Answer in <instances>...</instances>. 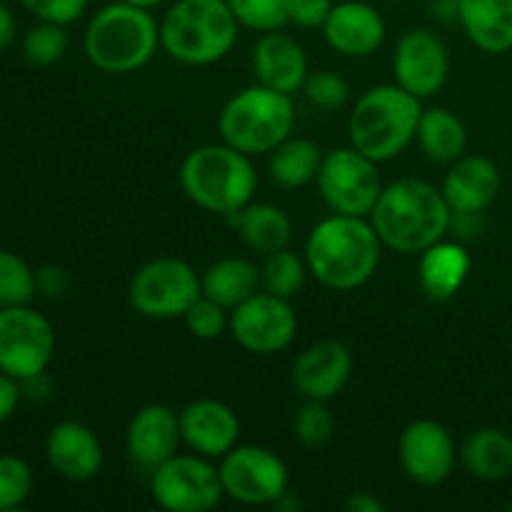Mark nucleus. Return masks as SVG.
<instances>
[{
    "label": "nucleus",
    "instance_id": "f257e3e1",
    "mask_svg": "<svg viewBox=\"0 0 512 512\" xmlns=\"http://www.w3.org/2000/svg\"><path fill=\"white\" fill-rule=\"evenodd\" d=\"M453 210L443 190L418 178H403L383 188L370 223L380 243L398 253H423L450 230Z\"/></svg>",
    "mask_w": 512,
    "mask_h": 512
},
{
    "label": "nucleus",
    "instance_id": "f03ea898",
    "mask_svg": "<svg viewBox=\"0 0 512 512\" xmlns=\"http://www.w3.org/2000/svg\"><path fill=\"white\" fill-rule=\"evenodd\" d=\"M380 250L383 243L370 220L335 213L310 230L305 263L325 288L355 290L375 275Z\"/></svg>",
    "mask_w": 512,
    "mask_h": 512
},
{
    "label": "nucleus",
    "instance_id": "7ed1b4c3",
    "mask_svg": "<svg viewBox=\"0 0 512 512\" xmlns=\"http://www.w3.org/2000/svg\"><path fill=\"white\" fill-rule=\"evenodd\" d=\"M160 45V25L148 8L115 0L85 30V55L103 73L125 75L143 68Z\"/></svg>",
    "mask_w": 512,
    "mask_h": 512
},
{
    "label": "nucleus",
    "instance_id": "20e7f679",
    "mask_svg": "<svg viewBox=\"0 0 512 512\" xmlns=\"http://www.w3.org/2000/svg\"><path fill=\"white\" fill-rule=\"evenodd\" d=\"M420 98L395 85H378L355 103L348 120L350 145L375 163L398 158L418 135Z\"/></svg>",
    "mask_w": 512,
    "mask_h": 512
},
{
    "label": "nucleus",
    "instance_id": "39448f33",
    "mask_svg": "<svg viewBox=\"0 0 512 512\" xmlns=\"http://www.w3.org/2000/svg\"><path fill=\"white\" fill-rule=\"evenodd\" d=\"M238 28L228 0H178L160 20V45L183 65H213L233 50Z\"/></svg>",
    "mask_w": 512,
    "mask_h": 512
},
{
    "label": "nucleus",
    "instance_id": "423d86ee",
    "mask_svg": "<svg viewBox=\"0 0 512 512\" xmlns=\"http://www.w3.org/2000/svg\"><path fill=\"white\" fill-rule=\"evenodd\" d=\"M180 188L203 210L230 215L253 200L258 173L250 155L230 148L228 143L203 145L180 165Z\"/></svg>",
    "mask_w": 512,
    "mask_h": 512
},
{
    "label": "nucleus",
    "instance_id": "0eeeda50",
    "mask_svg": "<svg viewBox=\"0 0 512 512\" xmlns=\"http://www.w3.org/2000/svg\"><path fill=\"white\" fill-rule=\"evenodd\" d=\"M293 128V95L278 93L260 83L233 95L218 115L223 143L245 155L270 153L290 138Z\"/></svg>",
    "mask_w": 512,
    "mask_h": 512
},
{
    "label": "nucleus",
    "instance_id": "6e6552de",
    "mask_svg": "<svg viewBox=\"0 0 512 512\" xmlns=\"http://www.w3.org/2000/svg\"><path fill=\"white\" fill-rule=\"evenodd\" d=\"M203 295L200 278L185 260L155 258L133 275L128 300L135 313L150 320H175Z\"/></svg>",
    "mask_w": 512,
    "mask_h": 512
},
{
    "label": "nucleus",
    "instance_id": "1a4fd4ad",
    "mask_svg": "<svg viewBox=\"0 0 512 512\" xmlns=\"http://www.w3.org/2000/svg\"><path fill=\"white\" fill-rule=\"evenodd\" d=\"M315 180H318L325 203L340 215L370 218L380 193H383L378 163L355 150L353 145L325 153Z\"/></svg>",
    "mask_w": 512,
    "mask_h": 512
},
{
    "label": "nucleus",
    "instance_id": "9d476101",
    "mask_svg": "<svg viewBox=\"0 0 512 512\" xmlns=\"http://www.w3.org/2000/svg\"><path fill=\"white\" fill-rule=\"evenodd\" d=\"M55 353V330L30 305L0 308V373L15 380L48 370Z\"/></svg>",
    "mask_w": 512,
    "mask_h": 512
},
{
    "label": "nucleus",
    "instance_id": "9b49d317",
    "mask_svg": "<svg viewBox=\"0 0 512 512\" xmlns=\"http://www.w3.org/2000/svg\"><path fill=\"white\" fill-rule=\"evenodd\" d=\"M153 498L170 512H208L223 500L220 470L203 455H178L165 460L150 478Z\"/></svg>",
    "mask_w": 512,
    "mask_h": 512
},
{
    "label": "nucleus",
    "instance_id": "f8f14e48",
    "mask_svg": "<svg viewBox=\"0 0 512 512\" xmlns=\"http://www.w3.org/2000/svg\"><path fill=\"white\" fill-rule=\"evenodd\" d=\"M220 480L230 500L243 505H275L288 493V468L260 445H235L220 458Z\"/></svg>",
    "mask_w": 512,
    "mask_h": 512
},
{
    "label": "nucleus",
    "instance_id": "ddd939ff",
    "mask_svg": "<svg viewBox=\"0 0 512 512\" xmlns=\"http://www.w3.org/2000/svg\"><path fill=\"white\" fill-rule=\"evenodd\" d=\"M235 343L255 355H273L288 348L298 333V318L290 300L273 293H255L230 315Z\"/></svg>",
    "mask_w": 512,
    "mask_h": 512
},
{
    "label": "nucleus",
    "instance_id": "4468645a",
    "mask_svg": "<svg viewBox=\"0 0 512 512\" xmlns=\"http://www.w3.org/2000/svg\"><path fill=\"white\" fill-rule=\"evenodd\" d=\"M395 83L415 98H430L445 85L450 73L448 48L435 33L425 28L408 30L395 45Z\"/></svg>",
    "mask_w": 512,
    "mask_h": 512
},
{
    "label": "nucleus",
    "instance_id": "2eb2a0df",
    "mask_svg": "<svg viewBox=\"0 0 512 512\" xmlns=\"http://www.w3.org/2000/svg\"><path fill=\"white\" fill-rule=\"evenodd\" d=\"M400 465L410 480L420 485H440L458 463L453 435L438 420H415L400 433Z\"/></svg>",
    "mask_w": 512,
    "mask_h": 512
},
{
    "label": "nucleus",
    "instance_id": "dca6fc26",
    "mask_svg": "<svg viewBox=\"0 0 512 512\" xmlns=\"http://www.w3.org/2000/svg\"><path fill=\"white\" fill-rule=\"evenodd\" d=\"M48 465L70 483L93 480L103 468V445L88 425L78 420H63L53 425L45 438Z\"/></svg>",
    "mask_w": 512,
    "mask_h": 512
},
{
    "label": "nucleus",
    "instance_id": "f3484780",
    "mask_svg": "<svg viewBox=\"0 0 512 512\" xmlns=\"http://www.w3.org/2000/svg\"><path fill=\"white\" fill-rule=\"evenodd\" d=\"M180 435L193 453L215 460L238 445L240 420L230 405L200 398L180 413Z\"/></svg>",
    "mask_w": 512,
    "mask_h": 512
},
{
    "label": "nucleus",
    "instance_id": "a211bd4d",
    "mask_svg": "<svg viewBox=\"0 0 512 512\" xmlns=\"http://www.w3.org/2000/svg\"><path fill=\"white\" fill-rule=\"evenodd\" d=\"M353 355L338 340H323L298 355L293 365V385L303 398L330 400L348 385Z\"/></svg>",
    "mask_w": 512,
    "mask_h": 512
},
{
    "label": "nucleus",
    "instance_id": "6ab92c4d",
    "mask_svg": "<svg viewBox=\"0 0 512 512\" xmlns=\"http://www.w3.org/2000/svg\"><path fill=\"white\" fill-rule=\"evenodd\" d=\"M180 440V415L168 405L155 403L133 415L125 433V448L135 465L155 470L178 453Z\"/></svg>",
    "mask_w": 512,
    "mask_h": 512
},
{
    "label": "nucleus",
    "instance_id": "aec40b11",
    "mask_svg": "<svg viewBox=\"0 0 512 512\" xmlns=\"http://www.w3.org/2000/svg\"><path fill=\"white\" fill-rule=\"evenodd\" d=\"M323 35L333 50L345 58H368L383 45L385 20L363 0H345L333 5L323 25Z\"/></svg>",
    "mask_w": 512,
    "mask_h": 512
},
{
    "label": "nucleus",
    "instance_id": "412c9836",
    "mask_svg": "<svg viewBox=\"0 0 512 512\" xmlns=\"http://www.w3.org/2000/svg\"><path fill=\"white\" fill-rule=\"evenodd\" d=\"M253 70L255 78L265 88H273L278 93L293 95L303 90L308 78V58L298 40L290 35L265 33L253 48Z\"/></svg>",
    "mask_w": 512,
    "mask_h": 512
},
{
    "label": "nucleus",
    "instance_id": "4be33fe9",
    "mask_svg": "<svg viewBox=\"0 0 512 512\" xmlns=\"http://www.w3.org/2000/svg\"><path fill=\"white\" fill-rule=\"evenodd\" d=\"M440 190L453 213H483L500 193V170L483 155H463L450 165Z\"/></svg>",
    "mask_w": 512,
    "mask_h": 512
},
{
    "label": "nucleus",
    "instance_id": "5701e85b",
    "mask_svg": "<svg viewBox=\"0 0 512 512\" xmlns=\"http://www.w3.org/2000/svg\"><path fill=\"white\" fill-rule=\"evenodd\" d=\"M458 23L483 53L500 55L512 48V0H460Z\"/></svg>",
    "mask_w": 512,
    "mask_h": 512
},
{
    "label": "nucleus",
    "instance_id": "b1692460",
    "mask_svg": "<svg viewBox=\"0 0 512 512\" xmlns=\"http://www.w3.org/2000/svg\"><path fill=\"white\" fill-rule=\"evenodd\" d=\"M470 273V255L460 243L438 240L420 253V288L435 303H445L465 285Z\"/></svg>",
    "mask_w": 512,
    "mask_h": 512
},
{
    "label": "nucleus",
    "instance_id": "393cba45",
    "mask_svg": "<svg viewBox=\"0 0 512 512\" xmlns=\"http://www.w3.org/2000/svg\"><path fill=\"white\" fill-rule=\"evenodd\" d=\"M225 218H230L243 243L255 253H278V250L288 248L290 238H293L290 218L283 208L273 203H248L243 210L225 215Z\"/></svg>",
    "mask_w": 512,
    "mask_h": 512
},
{
    "label": "nucleus",
    "instance_id": "a878e982",
    "mask_svg": "<svg viewBox=\"0 0 512 512\" xmlns=\"http://www.w3.org/2000/svg\"><path fill=\"white\" fill-rule=\"evenodd\" d=\"M205 298L215 300L225 310H235L263 288V275L250 260L223 258L200 275Z\"/></svg>",
    "mask_w": 512,
    "mask_h": 512
},
{
    "label": "nucleus",
    "instance_id": "bb28decb",
    "mask_svg": "<svg viewBox=\"0 0 512 512\" xmlns=\"http://www.w3.org/2000/svg\"><path fill=\"white\" fill-rule=\"evenodd\" d=\"M460 463L483 483L505 480L512 473V438L498 428L475 430L460 448Z\"/></svg>",
    "mask_w": 512,
    "mask_h": 512
},
{
    "label": "nucleus",
    "instance_id": "cd10ccee",
    "mask_svg": "<svg viewBox=\"0 0 512 512\" xmlns=\"http://www.w3.org/2000/svg\"><path fill=\"white\" fill-rule=\"evenodd\" d=\"M415 138L433 163H455L458 158H463L465 145H468L463 120L448 108L423 110Z\"/></svg>",
    "mask_w": 512,
    "mask_h": 512
},
{
    "label": "nucleus",
    "instance_id": "c85d7f7f",
    "mask_svg": "<svg viewBox=\"0 0 512 512\" xmlns=\"http://www.w3.org/2000/svg\"><path fill=\"white\" fill-rule=\"evenodd\" d=\"M323 150L305 138H288L270 150V178L280 188H303L310 180L318 178Z\"/></svg>",
    "mask_w": 512,
    "mask_h": 512
},
{
    "label": "nucleus",
    "instance_id": "c756f323",
    "mask_svg": "<svg viewBox=\"0 0 512 512\" xmlns=\"http://www.w3.org/2000/svg\"><path fill=\"white\" fill-rule=\"evenodd\" d=\"M305 273H308V263L300 260L295 253H290L288 248L278 250V253H270L263 270H260V275H263V290L285 300L295 298L300 293V288H303Z\"/></svg>",
    "mask_w": 512,
    "mask_h": 512
},
{
    "label": "nucleus",
    "instance_id": "7c9ffc66",
    "mask_svg": "<svg viewBox=\"0 0 512 512\" xmlns=\"http://www.w3.org/2000/svg\"><path fill=\"white\" fill-rule=\"evenodd\" d=\"M38 295L35 270L20 255L0 250V308L30 305Z\"/></svg>",
    "mask_w": 512,
    "mask_h": 512
},
{
    "label": "nucleus",
    "instance_id": "2f4dec72",
    "mask_svg": "<svg viewBox=\"0 0 512 512\" xmlns=\"http://www.w3.org/2000/svg\"><path fill=\"white\" fill-rule=\"evenodd\" d=\"M68 50V33H65V25L58 23H43L40 20L35 28H30L23 38V55L28 63L40 65H53Z\"/></svg>",
    "mask_w": 512,
    "mask_h": 512
},
{
    "label": "nucleus",
    "instance_id": "473e14b6",
    "mask_svg": "<svg viewBox=\"0 0 512 512\" xmlns=\"http://www.w3.org/2000/svg\"><path fill=\"white\" fill-rule=\"evenodd\" d=\"M228 5L243 28L273 33L288 25V0H228Z\"/></svg>",
    "mask_w": 512,
    "mask_h": 512
},
{
    "label": "nucleus",
    "instance_id": "72a5a7b5",
    "mask_svg": "<svg viewBox=\"0 0 512 512\" xmlns=\"http://www.w3.org/2000/svg\"><path fill=\"white\" fill-rule=\"evenodd\" d=\"M33 468L18 455H0V510H15L33 493Z\"/></svg>",
    "mask_w": 512,
    "mask_h": 512
},
{
    "label": "nucleus",
    "instance_id": "f704fd0d",
    "mask_svg": "<svg viewBox=\"0 0 512 512\" xmlns=\"http://www.w3.org/2000/svg\"><path fill=\"white\" fill-rule=\"evenodd\" d=\"M293 433L305 448H320L335 433V418L325 400H308L293 420Z\"/></svg>",
    "mask_w": 512,
    "mask_h": 512
},
{
    "label": "nucleus",
    "instance_id": "c9c22d12",
    "mask_svg": "<svg viewBox=\"0 0 512 512\" xmlns=\"http://www.w3.org/2000/svg\"><path fill=\"white\" fill-rule=\"evenodd\" d=\"M183 320H185V328L190 330V335H195L198 340L220 338V335L225 333V328L230 325L223 305L205 298V295H200V298L190 305L188 313L183 315Z\"/></svg>",
    "mask_w": 512,
    "mask_h": 512
},
{
    "label": "nucleus",
    "instance_id": "e433bc0d",
    "mask_svg": "<svg viewBox=\"0 0 512 512\" xmlns=\"http://www.w3.org/2000/svg\"><path fill=\"white\" fill-rule=\"evenodd\" d=\"M303 93L305 98L313 105H318V108L335 110L343 108V105L348 103L350 88L338 73H333V70H318V73H308Z\"/></svg>",
    "mask_w": 512,
    "mask_h": 512
},
{
    "label": "nucleus",
    "instance_id": "4c0bfd02",
    "mask_svg": "<svg viewBox=\"0 0 512 512\" xmlns=\"http://www.w3.org/2000/svg\"><path fill=\"white\" fill-rule=\"evenodd\" d=\"M30 15H35L43 23L70 25L83 18L88 0H20Z\"/></svg>",
    "mask_w": 512,
    "mask_h": 512
},
{
    "label": "nucleus",
    "instance_id": "58836bf2",
    "mask_svg": "<svg viewBox=\"0 0 512 512\" xmlns=\"http://www.w3.org/2000/svg\"><path fill=\"white\" fill-rule=\"evenodd\" d=\"M333 3L330 0H288V23L298 28H323Z\"/></svg>",
    "mask_w": 512,
    "mask_h": 512
},
{
    "label": "nucleus",
    "instance_id": "ea45409f",
    "mask_svg": "<svg viewBox=\"0 0 512 512\" xmlns=\"http://www.w3.org/2000/svg\"><path fill=\"white\" fill-rule=\"evenodd\" d=\"M35 285H38V295H45V298H60V295L68 293L70 278L63 268H58V265H43V268L35 270Z\"/></svg>",
    "mask_w": 512,
    "mask_h": 512
},
{
    "label": "nucleus",
    "instance_id": "a19ab883",
    "mask_svg": "<svg viewBox=\"0 0 512 512\" xmlns=\"http://www.w3.org/2000/svg\"><path fill=\"white\" fill-rule=\"evenodd\" d=\"M20 400H23V388H20V380L10 378V375L0 373V425L5 420H10L18 410Z\"/></svg>",
    "mask_w": 512,
    "mask_h": 512
},
{
    "label": "nucleus",
    "instance_id": "79ce46f5",
    "mask_svg": "<svg viewBox=\"0 0 512 512\" xmlns=\"http://www.w3.org/2000/svg\"><path fill=\"white\" fill-rule=\"evenodd\" d=\"M345 510L348 512H383L385 503L375 498L373 493H353L345 500Z\"/></svg>",
    "mask_w": 512,
    "mask_h": 512
},
{
    "label": "nucleus",
    "instance_id": "37998d69",
    "mask_svg": "<svg viewBox=\"0 0 512 512\" xmlns=\"http://www.w3.org/2000/svg\"><path fill=\"white\" fill-rule=\"evenodd\" d=\"M15 40V15L8 5L0 0V53Z\"/></svg>",
    "mask_w": 512,
    "mask_h": 512
},
{
    "label": "nucleus",
    "instance_id": "c03bdc74",
    "mask_svg": "<svg viewBox=\"0 0 512 512\" xmlns=\"http://www.w3.org/2000/svg\"><path fill=\"white\" fill-rule=\"evenodd\" d=\"M433 10L438 18L443 20H458L460 13V0H435Z\"/></svg>",
    "mask_w": 512,
    "mask_h": 512
},
{
    "label": "nucleus",
    "instance_id": "a18cd8bd",
    "mask_svg": "<svg viewBox=\"0 0 512 512\" xmlns=\"http://www.w3.org/2000/svg\"><path fill=\"white\" fill-rule=\"evenodd\" d=\"M125 3H133V5H140V8H155V5H160L163 0H125Z\"/></svg>",
    "mask_w": 512,
    "mask_h": 512
},
{
    "label": "nucleus",
    "instance_id": "49530a36",
    "mask_svg": "<svg viewBox=\"0 0 512 512\" xmlns=\"http://www.w3.org/2000/svg\"><path fill=\"white\" fill-rule=\"evenodd\" d=\"M508 510H512V505H510V508H508Z\"/></svg>",
    "mask_w": 512,
    "mask_h": 512
}]
</instances>
